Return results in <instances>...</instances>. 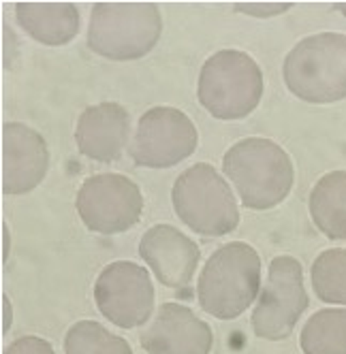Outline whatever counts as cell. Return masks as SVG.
Masks as SVG:
<instances>
[{"label": "cell", "instance_id": "6da1fadb", "mask_svg": "<svg viewBox=\"0 0 346 354\" xmlns=\"http://www.w3.org/2000/svg\"><path fill=\"white\" fill-rule=\"evenodd\" d=\"M222 171L235 186L244 207L271 209L289 196L295 182L291 156L271 139L248 137L222 156Z\"/></svg>", "mask_w": 346, "mask_h": 354}, {"label": "cell", "instance_id": "7a4b0ae2", "mask_svg": "<svg viewBox=\"0 0 346 354\" xmlns=\"http://www.w3.org/2000/svg\"><path fill=\"white\" fill-rule=\"evenodd\" d=\"M261 292V257L244 243L229 241L208 259L197 297L203 312L218 320H233L248 310Z\"/></svg>", "mask_w": 346, "mask_h": 354}, {"label": "cell", "instance_id": "3957f363", "mask_svg": "<svg viewBox=\"0 0 346 354\" xmlns=\"http://www.w3.org/2000/svg\"><path fill=\"white\" fill-rule=\"evenodd\" d=\"M289 92L312 105L346 98V35L318 32L302 39L284 58Z\"/></svg>", "mask_w": 346, "mask_h": 354}, {"label": "cell", "instance_id": "277c9868", "mask_svg": "<svg viewBox=\"0 0 346 354\" xmlns=\"http://www.w3.org/2000/svg\"><path fill=\"white\" fill-rule=\"evenodd\" d=\"M197 96L216 120L237 122L248 118L263 96L261 66L239 49L216 52L201 66Z\"/></svg>", "mask_w": 346, "mask_h": 354}, {"label": "cell", "instance_id": "5b68a950", "mask_svg": "<svg viewBox=\"0 0 346 354\" xmlns=\"http://www.w3.org/2000/svg\"><path fill=\"white\" fill-rule=\"evenodd\" d=\"M161 32L163 17L154 3H96L88 47L107 60H139L152 52Z\"/></svg>", "mask_w": 346, "mask_h": 354}, {"label": "cell", "instance_id": "8992f818", "mask_svg": "<svg viewBox=\"0 0 346 354\" xmlns=\"http://www.w3.org/2000/svg\"><path fill=\"white\" fill-rule=\"evenodd\" d=\"M171 201L178 218L197 235L222 237L239 224L233 190L208 162H197L178 177Z\"/></svg>", "mask_w": 346, "mask_h": 354}, {"label": "cell", "instance_id": "52a82bcc", "mask_svg": "<svg viewBox=\"0 0 346 354\" xmlns=\"http://www.w3.org/2000/svg\"><path fill=\"white\" fill-rule=\"evenodd\" d=\"M310 306L304 286V267L293 257H278L269 263L267 282L259 292L253 312V331L267 342H282L293 335L295 324Z\"/></svg>", "mask_w": 346, "mask_h": 354}, {"label": "cell", "instance_id": "ba28073f", "mask_svg": "<svg viewBox=\"0 0 346 354\" xmlns=\"http://www.w3.org/2000/svg\"><path fill=\"white\" fill-rule=\"evenodd\" d=\"M75 207L86 229L101 235H118L133 229L141 220L143 196L129 177L98 173L82 184Z\"/></svg>", "mask_w": 346, "mask_h": 354}, {"label": "cell", "instance_id": "9c48e42d", "mask_svg": "<svg viewBox=\"0 0 346 354\" xmlns=\"http://www.w3.org/2000/svg\"><path fill=\"white\" fill-rule=\"evenodd\" d=\"M96 308L111 324L137 328L154 312V284L147 269L131 261L107 265L94 284Z\"/></svg>", "mask_w": 346, "mask_h": 354}, {"label": "cell", "instance_id": "30bf717a", "mask_svg": "<svg viewBox=\"0 0 346 354\" xmlns=\"http://www.w3.org/2000/svg\"><path fill=\"white\" fill-rule=\"evenodd\" d=\"M199 135L192 120L176 107L147 109L131 143V158L139 167L169 169L192 156Z\"/></svg>", "mask_w": 346, "mask_h": 354}, {"label": "cell", "instance_id": "8fae6325", "mask_svg": "<svg viewBox=\"0 0 346 354\" xmlns=\"http://www.w3.org/2000/svg\"><path fill=\"white\" fill-rule=\"evenodd\" d=\"M139 339L147 354H210L214 346L210 324L176 301L163 303Z\"/></svg>", "mask_w": 346, "mask_h": 354}, {"label": "cell", "instance_id": "7c38bea8", "mask_svg": "<svg viewBox=\"0 0 346 354\" xmlns=\"http://www.w3.org/2000/svg\"><path fill=\"white\" fill-rule=\"evenodd\" d=\"M49 149L41 133L21 122L3 126V192L9 196L35 190L47 175Z\"/></svg>", "mask_w": 346, "mask_h": 354}, {"label": "cell", "instance_id": "4fadbf2b", "mask_svg": "<svg viewBox=\"0 0 346 354\" xmlns=\"http://www.w3.org/2000/svg\"><path fill=\"white\" fill-rule=\"evenodd\" d=\"M139 257L154 271L163 286L180 290L190 284L199 267L201 252L199 245L176 226L156 224L141 237Z\"/></svg>", "mask_w": 346, "mask_h": 354}, {"label": "cell", "instance_id": "5bb4252c", "mask_svg": "<svg viewBox=\"0 0 346 354\" xmlns=\"http://www.w3.org/2000/svg\"><path fill=\"white\" fill-rule=\"evenodd\" d=\"M131 133V115L118 103H98L78 120L75 141L80 151L96 162H113L122 156Z\"/></svg>", "mask_w": 346, "mask_h": 354}, {"label": "cell", "instance_id": "9a60e30c", "mask_svg": "<svg viewBox=\"0 0 346 354\" xmlns=\"http://www.w3.org/2000/svg\"><path fill=\"white\" fill-rule=\"evenodd\" d=\"M15 17L21 30L43 45L60 47L80 32V9L73 3H17Z\"/></svg>", "mask_w": 346, "mask_h": 354}, {"label": "cell", "instance_id": "2e32d148", "mask_svg": "<svg viewBox=\"0 0 346 354\" xmlns=\"http://www.w3.org/2000/svg\"><path fill=\"white\" fill-rule=\"evenodd\" d=\"M310 216L327 239H346V171H331L310 192Z\"/></svg>", "mask_w": 346, "mask_h": 354}, {"label": "cell", "instance_id": "e0dca14e", "mask_svg": "<svg viewBox=\"0 0 346 354\" xmlns=\"http://www.w3.org/2000/svg\"><path fill=\"white\" fill-rule=\"evenodd\" d=\"M300 344L304 354H346V310H318L304 324Z\"/></svg>", "mask_w": 346, "mask_h": 354}, {"label": "cell", "instance_id": "ac0fdd59", "mask_svg": "<svg viewBox=\"0 0 346 354\" xmlns=\"http://www.w3.org/2000/svg\"><path fill=\"white\" fill-rule=\"evenodd\" d=\"M314 295L323 303L346 306V248L320 252L310 269Z\"/></svg>", "mask_w": 346, "mask_h": 354}, {"label": "cell", "instance_id": "d6986e66", "mask_svg": "<svg viewBox=\"0 0 346 354\" xmlns=\"http://www.w3.org/2000/svg\"><path fill=\"white\" fill-rule=\"evenodd\" d=\"M66 354H133L131 344L94 320H80L64 337Z\"/></svg>", "mask_w": 346, "mask_h": 354}, {"label": "cell", "instance_id": "ffe728a7", "mask_svg": "<svg viewBox=\"0 0 346 354\" xmlns=\"http://www.w3.org/2000/svg\"><path fill=\"white\" fill-rule=\"evenodd\" d=\"M5 354H56V352H54V346L47 339L37 337V335H24L11 342Z\"/></svg>", "mask_w": 346, "mask_h": 354}, {"label": "cell", "instance_id": "44dd1931", "mask_svg": "<svg viewBox=\"0 0 346 354\" xmlns=\"http://www.w3.org/2000/svg\"><path fill=\"white\" fill-rule=\"evenodd\" d=\"M291 3H235V11L253 17H276L291 9Z\"/></svg>", "mask_w": 346, "mask_h": 354}, {"label": "cell", "instance_id": "7402d4cb", "mask_svg": "<svg viewBox=\"0 0 346 354\" xmlns=\"http://www.w3.org/2000/svg\"><path fill=\"white\" fill-rule=\"evenodd\" d=\"M336 9H338V11H342V15H346V3H338V5H336Z\"/></svg>", "mask_w": 346, "mask_h": 354}]
</instances>
